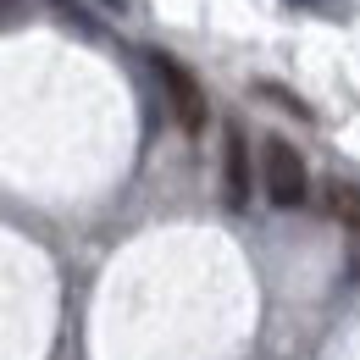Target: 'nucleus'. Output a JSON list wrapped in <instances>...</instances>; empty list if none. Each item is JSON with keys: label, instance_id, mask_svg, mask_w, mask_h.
<instances>
[{"label": "nucleus", "instance_id": "obj_5", "mask_svg": "<svg viewBox=\"0 0 360 360\" xmlns=\"http://www.w3.org/2000/svg\"><path fill=\"white\" fill-rule=\"evenodd\" d=\"M50 6H56V17H61V22H67V28H78V34H100V22H94L89 11H84V6H78V0H50Z\"/></svg>", "mask_w": 360, "mask_h": 360}, {"label": "nucleus", "instance_id": "obj_7", "mask_svg": "<svg viewBox=\"0 0 360 360\" xmlns=\"http://www.w3.org/2000/svg\"><path fill=\"white\" fill-rule=\"evenodd\" d=\"M105 6H117V11H122V6H128V0H105Z\"/></svg>", "mask_w": 360, "mask_h": 360}, {"label": "nucleus", "instance_id": "obj_8", "mask_svg": "<svg viewBox=\"0 0 360 360\" xmlns=\"http://www.w3.org/2000/svg\"><path fill=\"white\" fill-rule=\"evenodd\" d=\"M288 6H316V0H288Z\"/></svg>", "mask_w": 360, "mask_h": 360}, {"label": "nucleus", "instance_id": "obj_6", "mask_svg": "<svg viewBox=\"0 0 360 360\" xmlns=\"http://www.w3.org/2000/svg\"><path fill=\"white\" fill-rule=\"evenodd\" d=\"M17 17H22V0H0V28L17 22Z\"/></svg>", "mask_w": 360, "mask_h": 360}, {"label": "nucleus", "instance_id": "obj_4", "mask_svg": "<svg viewBox=\"0 0 360 360\" xmlns=\"http://www.w3.org/2000/svg\"><path fill=\"white\" fill-rule=\"evenodd\" d=\"M327 211L349 227V238H355V250H360V188L355 183H338V178L327 183Z\"/></svg>", "mask_w": 360, "mask_h": 360}, {"label": "nucleus", "instance_id": "obj_3", "mask_svg": "<svg viewBox=\"0 0 360 360\" xmlns=\"http://www.w3.org/2000/svg\"><path fill=\"white\" fill-rule=\"evenodd\" d=\"M222 178H227V205L244 211V205H250V144H244V128H238V122L222 128Z\"/></svg>", "mask_w": 360, "mask_h": 360}, {"label": "nucleus", "instance_id": "obj_2", "mask_svg": "<svg viewBox=\"0 0 360 360\" xmlns=\"http://www.w3.org/2000/svg\"><path fill=\"white\" fill-rule=\"evenodd\" d=\"M305 194H311L305 155L288 139H266V200L277 211H294V205H305Z\"/></svg>", "mask_w": 360, "mask_h": 360}, {"label": "nucleus", "instance_id": "obj_1", "mask_svg": "<svg viewBox=\"0 0 360 360\" xmlns=\"http://www.w3.org/2000/svg\"><path fill=\"white\" fill-rule=\"evenodd\" d=\"M150 72H155V84L167 89V105H172L178 128H183V134H200V128H205V117H211L200 78L183 67L178 56H167V50H150Z\"/></svg>", "mask_w": 360, "mask_h": 360}]
</instances>
